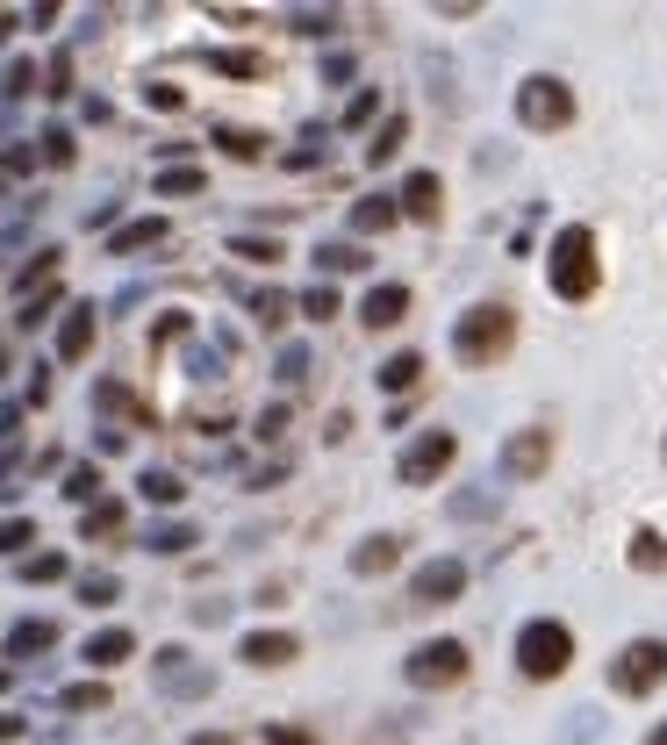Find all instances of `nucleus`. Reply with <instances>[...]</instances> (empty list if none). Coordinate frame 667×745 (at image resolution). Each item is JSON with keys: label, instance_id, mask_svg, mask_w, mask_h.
<instances>
[{"label": "nucleus", "instance_id": "6ab92c4d", "mask_svg": "<svg viewBox=\"0 0 667 745\" xmlns=\"http://www.w3.org/2000/svg\"><path fill=\"white\" fill-rule=\"evenodd\" d=\"M151 187H158L165 201H187V194H202V187H208V173H202V165H165V173L151 179Z\"/></svg>", "mask_w": 667, "mask_h": 745}, {"label": "nucleus", "instance_id": "603ef678", "mask_svg": "<svg viewBox=\"0 0 667 745\" xmlns=\"http://www.w3.org/2000/svg\"><path fill=\"white\" fill-rule=\"evenodd\" d=\"M22 732H29V724L14 717V710H0V745H14V738H22Z\"/></svg>", "mask_w": 667, "mask_h": 745}, {"label": "nucleus", "instance_id": "5fc2aeb1", "mask_svg": "<svg viewBox=\"0 0 667 745\" xmlns=\"http://www.w3.org/2000/svg\"><path fill=\"white\" fill-rule=\"evenodd\" d=\"M14 22H22V14H8V8H0V43H8V37H14Z\"/></svg>", "mask_w": 667, "mask_h": 745}, {"label": "nucleus", "instance_id": "423d86ee", "mask_svg": "<svg viewBox=\"0 0 667 745\" xmlns=\"http://www.w3.org/2000/svg\"><path fill=\"white\" fill-rule=\"evenodd\" d=\"M452 459H460V437H452V431H417L402 445V459H396V480H402V488H431Z\"/></svg>", "mask_w": 667, "mask_h": 745}, {"label": "nucleus", "instance_id": "c756f323", "mask_svg": "<svg viewBox=\"0 0 667 745\" xmlns=\"http://www.w3.org/2000/svg\"><path fill=\"white\" fill-rule=\"evenodd\" d=\"M51 272H58V251L51 245H43L37 258H29V266L22 272H14V294H29V287H37V280H51Z\"/></svg>", "mask_w": 667, "mask_h": 745}, {"label": "nucleus", "instance_id": "9d476101", "mask_svg": "<svg viewBox=\"0 0 667 745\" xmlns=\"http://www.w3.org/2000/svg\"><path fill=\"white\" fill-rule=\"evenodd\" d=\"M402 315H409V287H402V280L367 287V301H359V323H367V330H396Z\"/></svg>", "mask_w": 667, "mask_h": 745}, {"label": "nucleus", "instance_id": "79ce46f5", "mask_svg": "<svg viewBox=\"0 0 667 745\" xmlns=\"http://www.w3.org/2000/svg\"><path fill=\"white\" fill-rule=\"evenodd\" d=\"M8 94H14V101L37 94V65H29V58H14V65H8Z\"/></svg>", "mask_w": 667, "mask_h": 745}, {"label": "nucleus", "instance_id": "864d4df0", "mask_svg": "<svg viewBox=\"0 0 667 745\" xmlns=\"http://www.w3.org/2000/svg\"><path fill=\"white\" fill-rule=\"evenodd\" d=\"M179 745H237L230 732H194V738H179Z\"/></svg>", "mask_w": 667, "mask_h": 745}, {"label": "nucleus", "instance_id": "ddd939ff", "mask_svg": "<svg viewBox=\"0 0 667 745\" xmlns=\"http://www.w3.org/2000/svg\"><path fill=\"white\" fill-rule=\"evenodd\" d=\"M237 660L245 666H287V660H301V638L295 631H252L245 645H237Z\"/></svg>", "mask_w": 667, "mask_h": 745}, {"label": "nucleus", "instance_id": "ea45409f", "mask_svg": "<svg viewBox=\"0 0 667 745\" xmlns=\"http://www.w3.org/2000/svg\"><path fill=\"white\" fill-rule=\"evenodd\" d=\"M58 703H65V710H101V703H109V689H101V681H80V689H65Z\"/></svg>", "mask_w": 667, "mask_h": 745}, {"label": "nucleus", "instance_id": "c03bdc74", "mask_svg": "<svg viewBox=\"0 0 667 745\" xmlns=\"http://www.w3.org/2000/svg\"><path fill=\"white\" fill-rule=\"evenodd\" d=\"M252 315L273 330V323H287V301H280V294H252Z\"/></svg>", "mask_w": 667, "mask_h": 745}, {"label": "nucleus", "instance_id": "5701e85b", "mask_svg": "<svg viewBox=\"0 0 667 745\" xmlns=\"http://www.w3.org/2000/svg\"><path fill=\"white\" fill-rule=\"evenodd\" d=\"M187 545H202V538H194V524H151L144 530V552H165V559H173V552H187Z\"/></svg>", "mask_w": 667, "mask_h": 745}, {"label": "nucleus", "instance_id": "e433bc0d", "mask_svg": "<svg viewBox=\"0 0 667 745\" xmlns=\"http://www.w3.org/2000/svg\"><path fill=\"white\" fill-rule=\"evenodd\" d=\"M230 251L252 258V266H273V258H280V245H273V237H230Z\"/></svg>", "mask_w": 667, "mask_h": 745}, {"label": "nucleus", "instance_id": "7c9ffc66", "mask_svg": "<svg viewBox=\"0 0 667 745\" xmlns=\"http://www.w3.org/2000/svg\"><path fill=\"white\" fill-rule=\"evenodd\" d=\"M216 144L230 151V158H259V151H266V136H259V130H216Z\"/></svg>", "mask_w": 667, "mask_h": 745}, {"label": "nucleus", "instance_id": "20e7f679", "mask_svg": "<svg viewBox=\"0 0 667 745\" xmlns=\"http://www.w3.org/2000/svg\"><path fill=\"white\" fill-rule=\"evenodd\" d=\"M517 123L524 130H567L574 123V86L567 80H553V72H532V80L517 86Z\"/></svg>", "mask_w": 667, "mask_h": 745}, {"label": "nucleus", "instance_id": "39448f33", "mask_svg": "<svg viewBox=\"0 0 667 745\" xmlns=\"http://www.w3.org/2000/svg\"><path fill=\"white\" fill-rule=\"evenodd\" d=\"M667 681V638H632L610 660V695H654Z\"/></svg>", "mask_w": 667, "mask_h": 745}, {"label": "nucleus", "instance_id": "4c0bfd02", "mask_svg": "<svg viewBox=\"0 0 667 745\" xmlns=\"http://www.w3.org/2000/svg\"><path fill=\"white\" fill-rule=\"evenodd\" d=\"M22 545H37V524H29V516H8V524H0V552H22Z\"/></svg>", "mask_w": 667, "mask_h": 745}, {"label": "nucleus", "instance_id": "2f4dec72", "mask_svg": "<svg viewBox=\"0 0 667 745\" xmlns=\"http://www.w3.org/2000/svg\"><path fill=\"white\" fill-rule=\"evenodd\" d=\"M37 144H43V165H72V130H65V123H51Z\"/></svg>", "mask_w": 667, "mask_h": 745}, {"label": "nucleus", "instance_id": "9b49d317", "mask_svg": "<svg viewBox=\"0 0 667 745\" xmlns=\"http://www.w3.org/2000/svg\"><path fill=\"white\" fill-rule=\"evenodd\" d=\"M80 660L94 666V674H109V666L136 660V631H123V623H109V631H94V638L80 645Z\"/></svg>", "mask_w": 667, "mask_h": 745}, {"label": "nucleus", "instance_id": "4468645a", "mask_svg": "<svg viewBox=\"0 0 667 745\" xmlns=\"http://www.w3.org/2000/svg\"><path fill=\"white\" fill-rule=\"evenodd\" d=\"M86 352H94V301H72L65 323H58V359H72V366H80Z\"/></svg>", "mask_w": 667, "mask_h": 745}, {"label": "nucleus", "instance_id": "b1692460", "mask_svg": "<svg viewBox=\"0 0 667 745\" xmlns=\"http://www.w3.org/2000/svg\"><path fill=\"white\" fill-rule=\"evenodd\" d=\"M208 65H216L223 80H259L266 58H259V51H208Z\"/></svg>", "mask_w": 667, "mask_h": 745}, {"label": "nucleus", "instance_id": "393cba45", "mask_svg": "<svg viewBox=\"0 0 667 745\" xmlns=\"http://www.w3.org/2000/svg\"><path fill=\"white\" fill-rule=\"evenodd\" d=\"M632 567H639V573L667 567V538H660V530H632Z\"/></svg>", "mask_w": 667, "mask_h": 745}, {"label": "nucleus", "instance_id": "8fccbe9b", "mask_svg": "<svg viewBox=\"0 0 667 745\" xmlns=\"http://www.w3.org/2000/svg\"><path fill=\"white\" fill-rule=\"evenodd\" d=\"M495 495H452V516H489Z\"/></svg>", "mask_w": 667, "mask_h": 745}, {"label": "nucleus", "instance_id": "2eb2a0df", "mask_svg": "<svg viewBox=\"0 0 667 745\" xmlns=\"http://www.w3.org/2000/svg\"><path fill=\"white\" fill-rule=\"evenodd\" d=\"M58 645V623L51 617H22L8 631V660H37V652H51Z\"/></svg>", "mask_w": 667, "mask_h": 745}, {"label": "nucleus", "instance_id": "a18cd8bd", "mask_svg": "<svg viewBox=\"0 0 667 745\" xmlns=\"http://www.w3.org/2000/svg\"><path fill=\"white\" fill-rule=\"evenodd\" d=\"M373 108H381V94H373V86H367V94H352V108H345V123H373Z\"/></svg>", "mask_w": 667, "mask_h": 745}, {"label": "nucleus", "instance_id": "72a5a7b5", "mask_svg": "<svg viewBox=\"0 0 667 745\" xmlns=\"http://www.w3.org/2000/svg\"><path fill=\"white\" fill-rule=\"evenodd\" d=\"M51 309H58V287H43V294H29V301H22V315H14V330H37V323H43V315H51Z\"/></svg>", "mask_w": 667, "mask_h": 745}, {"label": "nucleus", "instance_id": "6e6d98bb", "mask_svg": "<svg viewBox=\"0 0 667 745\" xmlns=\"http://www.w3.org/2000/svg\"><path fill=\"white\" fill-rule=\"evenodd\" d=\"M646 745H667V724H654V732H646Z\"/></svg>", "mask_w": 667, "mask_h": 745}, {"label": "nucleus", "instance_id": "aec40b11", "mask_svg": "<svg viewBox=\"0 0 667 745\" xmlns=\"http://www.w3.org/2000/svg\"><path fill=\"white\" fill-rule=\"evenodd\" d=\"M151 245H165V223L158 216H144V223H123V230H115V258H130V251H151Z\"/></svg>", "mask_w": 667, "mask_h": 745}, {"label": "nucleus", "instance_id": "f3484780", "mask_svg": "<svg viewBox=\"0 0 667 745\" xmlns=\"http://www.w3.org/2000/svg\"><path fill=\"white\" fill-rule=\"evenodd\" d=\"M396 223H402L396 216V194H367V201L352 208V230L359 237H381V230H396Z\"/></svg>", "mask_w": 667, "mask_h": 745}, {"label": "nucleus", "instance_id": "1a4fd4ad", "mask_svg": "<svg viewBox=\"0 0 667 745\" xmlns=\"http://www.w3.org/2000/svg\"><path fill=\"white\" fill-rule=\"evenodd\" d=\"M460 588H466V559H423L417 573H409V602L417 610H445V602H460Z\"/></svg>", "mask_w": 667, "mask_h": 745}, {"label": "nucleus", "instance_id": "c85d7f7f", "mask_svg": "<svg viewBox=\"0 0 667 745\" xmlns=\"http://www.w3.org/2000/svg\"><path fill=\"white\" fill-rule=\"evenodd\" d=\"M115 596H123V581H115V573H80V602H86V610H109Z\"/></svg>", "mask_w": 667, "mask_h": 745}, {"label": "nucleus", "instance_id": "37998d69", "mask_svg": "<svg viewBox=\"0 0 667 745\" xmlns=\"http://www.w3.org/2000/svg\"><path fill=\"white\" fill-rule=\"evenodd\" d=\"M280 380H287V387L309 380V352H301V344H287V352H280Z\"/></svg>", "mask_w": 667, "mask_h": 745}, {"label": "nucleus", "instance_id": "09e8293b", "mask_svg": "<svg viewBox=\"0 0 667 745\" xmlns=\"http://www.w3.org/2000/svg\"><path fill=\"white\" fill-rule=\"evenodd\" d=\"M94 402H101V408H130V387H123V380H101Z\"/></svg>", "mask_w": 667, "mask_h": 745}, {"label": "nucleus", "instance_id": "dca6fc26", "mask_svg": "<svg viewBox=\"0 0 667 745\" xmlns=\"http://www.w3.org/2000/svg\"><path fill=\"white\" fill-rule=\"evenodd\" d=\"M396 559H402V538H388V530H381V538H367V545H352V573H359V581L388 573Z\"/></svg>", "mask_w": 667, "mask_h": 745}, {"label": "nucleus", "instance_id": "7ed1b4c3", "mask_svg": "<svg viewBox=\"0 0 667 745\" xmlns=\"http://www.w3.org/2000/svg\"><path fill=\"white\" fill-rule=\"evenodd\" d=\"M510 652H517V674H524V681H560V674L574 666V631H567L560 617H532V623L517 631V645H510Z\"/></svg>", "mask_w": 667, "mask_h": 745}, {"label": "nucleus", "instance_id": "4be33fe9", "mask_svg": "<svg viewBox=\"0 0 667 745\" xmlns=\"http://www.w3.org/2000/svg\"><path fill=\"white\" fill-rule=\"evenodd\" d=\"M14 573H22L29 588H43V581H65V552H22V559H14Z\"/></svg>", "mask_w": 667, "mask_h": 745}, {"label": "nucleus", "instance_id": "cd10ccee", "mask_svg": "<svg viewBox=\"0 0 667 745\" xmlns=\"http://www.w3.org/2000/svg\"><path fill=\"white\" fill-rule=\"evenodd\" d=\"M316 266L324 272H367V251L359 245H316Z\"/></svg>", "mask_w": 667, "mask_h": 745}, {"label": "nucleus", "instance_id": "6e6552de", "mask_svg": "<svg viewBox=\"0 0 667 745\" xmlns=\"http://www.w3.org/2000/svg\"><path fill=\"white\" fill-rule=\"evenodd\" d=\"M545 466H553V431H545V423H524V431H510L503 452H495V474H503V480H538Z\"/></svg>", "mask_w": 667, "mask_h": 745}, {"label": "nucleus", "instance_id": "473e14b6", "mask_svg": "<svg viewBox=\"0 0 667 745\" xmlns=\"http://www.w3.org/2000/svg\"><path fill=\"white\" fill-rule=\"evenodd\" d=\"M301 315H309V323H330V315H338V294H330V280L301 294Z\"/></svg>", "mask_w": 667, "mask_h": 745}, {"label": "nucleus", "instance_id": "de8ad7c7", "mask_svg": "<svg viewBox=\"0 0 667 745\" xmlns=\"http://www.w3.org/2000/svg\"><path fill=\"white\" fill-rule=\"evenodd\" d=\"M144 101H151V108H165V115H173V108H179V86H165V80H151V86H144Z\"/></svg>", "mask_w": 667, "mask_h": 745}, {"label": "nucleus", "instance_id": "f03ea898", "mask_svg": "<svg viewBox=\"0 0 667 745\" xmlns=\"http://www.w3.org/2000/svg\"><path fill=\"white\" fill-rule=\"evenodd\" d=\"M510 344H517V315H510L503 301H474V309L452 323V359H460V366H495Z\"/></svg>", "mask_w": 667, "mask_h": 745}, {"label": "nucleus", "instance_id": "c9c22d12", "mask_svg": "<svg viewBox=\"0 0 667 745\" xmlns=\"http://www.w3.org/2000/svg\"><path fill=\"white\" fill-rule=\"evenodd\" d=\"M208 689H216V674H208V666H187V674L165 681V695H208Z\"/></svg>", "mask_w": 667, "mask_h": 745}, {"label": "nucleus", "instance_id": "4d7b16f0", "mask_svg": "<svg viewBox=\"0 0 667 745\" xmlns=\"http://www.w3.org/2000/svg\"><path fill=\"white\" fill-rule=\"evenodd\" d=\"M0 373H8V338H0Z\"/></svg>", "mask_w": 667, "mask_h": 745}, {"label": "nucleus", "instance_id": "58836bf2", "mask_svg": "<svg viewBox=\"0 0 667 745\" xmlns=\"http://www.w3.org/2000/svg\"><path fill=\"white\" fill-rule=\"evenodd\" d=\"M0 173H8V179H29V173H37V151H29V144H8V151H0Z\"/></svg>", "mask_w": 667, "mask_h": 745}, {"label": "nucleus", "instance_id": "f257e3e1", "mask_svg": "<svg viewBox=\"0 0 667 745\" xmlns=\"http://www.w3.org/2000/svg\"><path fill=\"white\" fill-rule=\"evenodd\" d=\"M545 280H553L560 301H588L603 287V258H596V230L588 223H567L545 251Z\"/></svg>", "mask_w": 667, "mask_h": 745}, {"label": "nucleus", "instance_id": "bb28decb", "mask_svg": "<svg viewBox=\"0 0 667 745\" xmlns=\"http://www.w3.org/2000/svg\"><path fill=\"white\" fill-rule=\"evenodd\" d=\"M402 115H388V123L381 130H373V144H367V165H388V158H396V151H402Z\"/></svg>", "mask_w": 667, "mask_h": 745}, {"label": "nucleus", "instance_id": "a878e982", "mask_svg": "<svg viewBox=\"0 0 667 745\" xmlns=\"http://www.w3.org/2000/svg\"><path fill=\"white\" fill-rule=\"evenodd\" d=\"M65 501L94 509V501H101V466H72V474H65Z\"/></svg>", "mask_w": 667, "mask_h": 745}, {"label": "nucleus", "instance_id": "f704fd0d", "mask_svg": "<svg viewBox=\"0 0 667 745\" xmlns=\"http://www.w3.org/2000/svg\"><path fill=\"white\" fill-rule=\"evenodd\" d=\"M330 29H338L330 8H295V37H330Z\"/></svg>", "mask_w": 667, "mask_h": 745}, {"label": "nucleus", "instance_id": "412c9836", "mask_svg": "<svg viewBox=\"0 0 667 745\" xmlns=\"http://www.w3.org/2000/svg\"><path fill=\"white\" fill-rule=\"evenodd\" d=\"M373 380H381V394H409V387L423 380V359H417V352H396V359H388V366L373 373Z\"/></svg>", "mask_w": 667, "mask_h": 745}, {"label": "nucleus", "instance_id": "a19ab883", "mask_svg": "<svg viewBox=\"0 0 667 745\" xmlns=\"http://www.w3.org/2000/svg\"><path fill=\"white\" fill-rule=\"evenodd\" d=\"M123 524V501H94V509H86V538H94V530H115Z\"/></svg>", "mask_w": 667, "mask_h": 745}, {"label": "nucleus", "instance_id": "3c124183", "mask_svg": "<svg viewBox=\"0 0 667 745\" xmlns=\"http://www.w3.org/2000/svg\"><path fill=\"white\" fill-rule=\"evenodd\" d=\"M280 431H287V408H280V402H273V408H266V416H259V437H280Z\"/></svg>", "mask_w": 667, "mask_h": 745}, {"label": "nucleus", "instance_id": "0eeeda50", "mask_svg": "<svg viewBox=\"0 0 667 745\" xmlns=\"http://www.w3.org/2000/svg\"><path fill=\"white\" fill-rule=\"evenodd\" d=\"M402 681H409V689H452V681H466V645H460V638H431V645H417L402 660Z\"/></svg>", "mask_w": 667, "mask_h": 745}, {"label": "nucleus", "instance_id": "a211bd4d", "mask_svg": "<svg viewBox=\"0 0 667 745\" xmlns=\"http://www.w3.org/2000/svg\"><path fill=\"white\" fill-rule=\"evenodd\" d=\"M136 495H144L151 509H179V495H187V480H179V474H165V466H151V474L136 480Z\"/></svg>", "mask_w": 667, "mask_h": 745}, {"label": "nucleus", "instance_id": "49530a36", "mask_svg": "<svg viewBox=\"0 0 667 745\" xmlns=\"http://www.w3.org/2000/svg\"><path fill=\"white\" fill-rule=\"evenodd\" d=\"M43 94H72V58L65 51L51 58V86H43Z\"/></svg>", "mask_w": 667, "mask_h": 745}, {"label": "nucleus", "instance_id": "f8f14e48", "mask_svg": "<svg viewBox=\"0 0 667 745\" xmlns=\"http://www.w3.org/2000/svg\"><path fill=\"white\" fill-rule=\"evenodd\" d=\"M438 208H445V187H438V173H409V179H402V194H396V216L438 223Z\"/></svg>", "mask_w": 667, "mask_h": 745}]
</instances>
